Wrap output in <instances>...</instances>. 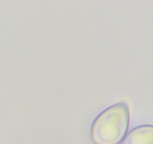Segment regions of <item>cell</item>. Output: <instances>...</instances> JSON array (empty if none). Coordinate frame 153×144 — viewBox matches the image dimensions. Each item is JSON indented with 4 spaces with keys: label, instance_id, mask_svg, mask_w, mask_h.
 Listing matches in <instances>:
<instances>
[{
    "label": "cell",
    "instance_id": "7a4b0ae2",
    "mask_svg": "<svg viewBox=\"0 0 153 144\" xmlns=\"http://www.w3.org/2000/svg\"><path fill=\"white\" fill-rule=\"evenodd\" d=\"M122 144H153V125L143 124L130 130Z\"/></svg>",
    "mask_w": 153,
    "mask_h": 144
},
{
    "label": "cell",
    "instance_id": "6da1fadb",
    "mask_svg": "<svg viewBox=\"0 0 153 144\" xmlns=\"http://www.w3.org/2000/svg\"><path fill=\"white\" fill-rule=\"evenodd\" d=\"M130 112L125 102L117 103L99 114L91 128L94 144H120L129 127Z\"/></svg>",
    "mask_w": 153,
    "mask_h": 144
}]
</instances>
